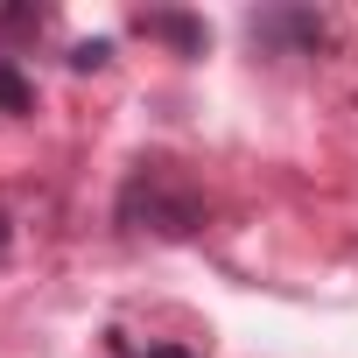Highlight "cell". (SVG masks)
Instances as JSON below:
<instances>
[{
    "mask_svg": "<svg viewBox=\"0 0 358 358\" xmlns=\"http://www.w3.org/2000/svg\"><path fill=\"white\" fill-rule=\"evenodd\" d=\"M134 29H141V36H169L176 50H197V43H204V29H197L190 15H141Z\"/></svg>",
    "mask_w": 358,
    "mask_h": 358,
    "instance_id": "2",
    "label": "cell"
},
{
    "mask_svg": "<svg viewBox=\"0 0 358 358\" xmlns=\"http://www.w3.org/2000/svg\"><path fill=\"white\" fill-rule=\"evenodd\" d=\"M113 358H197V351H141V344H127V337L113 330Z\"/></svg>",
    "mask_w": 358,
    "mask_h": 358,
    "instance_id": "4",
    "label": "cell"
},
{
    "mask_svg": "<svg viewBox=\"0 0 358 358\" xmlns=\"http://www.w3.org/2000/svg\"><path fill=\"white\" fill-rule=\"evenodd\" d=\"M120 218L141 225V232H162V239H183V232H197L204 204H197V190H190L176 169L148 162L134 183H127V197H120Z\"/></svg>",
    "mask_w": 358,
    "mask_h": 358,
    "instance_id": "1",
    "label": "cell"
},
{
    "mask_svg": "<svg viewBox=\"0 0 358 358\" xmlns=\"http://www.w3.org/2000/svg\"><path fill=\"white\" fill-rule=\"evenodd\" d=\"M0 253H8V218H0Z\"/></svg>",
    "mask_w": 358,
    "mask_h": 358,
    "instance_id": "5",
    "label": "cell"
},
{
    "mask_svg": "<svg viewBox=\"0 0 358 358\" xmlns=\"http://www.w3.org/2000/svg\"><path fill=\"white\" fill-rule=\"evenodd\" d=\"M0 106H8V113H29V85H22V71H15L8 57H0Z\"/></svg>",
    "mask_w": 358,
    "mask_h": 358,
    "instance_id": "3",
    "label": "cell"
}]
</instances>
